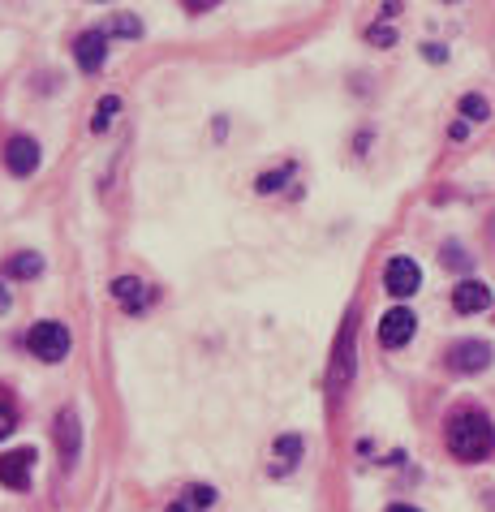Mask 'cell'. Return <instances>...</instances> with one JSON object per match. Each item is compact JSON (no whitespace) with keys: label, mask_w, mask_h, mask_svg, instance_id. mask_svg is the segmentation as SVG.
<instances>
[{"label":"cell","mask_w":495,"mask_h":512,"mask_svg":"<svg viewBox=\"0 0 495 512\" xmlns=\"http://www.w3.org/2000/svg\"><path fill=\"white\" fill-rule=\"evenodd\" d=\"M422 284V267L414 259H405V254H396V259L384 267V289L392 297H414Z\"/></svg>","instance_id":"5"},{"label":"cell","mask_w":495,"mask_h":512,"mask_svg":"<svg viewBox=\"0 0 495 512\" xmlns=\"http://www.w3.org/2000/svg\"><path fill=\"white\" fill-rule=\"evenodd\" d=\"M216 5H220V0H186L190 13H207V9H216Z\"/></svg>","instance_id":"22"},{"label":"cell","mask_w":495,"mask_h":512,"mask_svg":"<svg viewBox=\"0 0 495 512\" xmlns=\"http://www.w3.org/2000/svg\"><path fill=\"white\" fill-rule=\"evenodd\" d=\"M5 164H9V173L13 177H31L35 168H39V142L35 138H9V147H5Z\"/></svg>","instance_id":"9"},{"label":"cell","mask_w":495,"mask_h":512,"mask_svg":"<svg viewBox=\"0 0 495 512\" xmlns=\"http://www.w3.org/2000/svg\"><path fill=\"white\" fill-rule=\"evenodd\" d=\"M353 340H358V315L349 310L341 336H336V349H332V371H328L332 392H341L345 383L353 379V362H358V358H353V353H358V349H353Z\"/></svg>","instance_id":"2"},{"label":"cell","mask_w":495,"mask_h":512,"mask_svg":"<svg viewBox=\"0 0 495 512\" xmlns=\"http://www.w3.org/2000/svg\"><path fill=\"white\" fill-rule=\"evenodd\" d=\"M104 35L138 39V35H143V22H138V18H112V22H104Z\"/></svg>","instance_id":"17"},{"label":"cell","mask_w":495,"mask_h":512,"mask_svg":"<svg viewBox=\"0 0 495 512\" xmlns=\"http://www.w3.org/2000/svg\"><path fill=\"white\" fill-rule=\"evenodd\" d=\"M74 56H78L82 74H95V69H104V61H108V35H104V26H95V31L78 35Z\"/></svg>","instance_id":"7"},{"label":"cell","mask_w":495,"mask_h":512,"mask_svg":"<svg viewBox=\"0 0 495 512\" xmlns=\"http://www.w3.org/2000/svg\"><path fill=\"white\" fill-rule=\"evenodd\" d=\"M117 112H121V99H117V95H104V99H99V108H95V117H91V130L104 134Z\"/></svg>","instance_id":"15"},{"label":"cell","mask_w":495,"mask_h":512,"mask_svg":"<svg viewBox=\"0 0 495 512\" xmlns=\"http://www.w3.org/2000/svg\"><path fill=\"white\" fill-rule=\"evenodd\" d=\"M39 272H44V259H39V254H13L9 259V276H18V280H35Z\"/></svg>","instance_id":"14"},{"label":"cell","mask_w":495,"mask_h":512,"mask_svg":"<svg viewBox=\"0 0 495 512\" xmlns=\"http://www.w3.org/2000/svg\"><path fill=\"white\" fill-rule=\"evenodd\" d=\"M452 306H457L461 315H478V310L491 306V289L483 280H461L457 289H452Z\"/></svg>","instance_id":"12"},{"label":"cell","mask_w":495,"mask_h":512,"mask_svg":"<svg viewBox=\"0 0 495 512\" xmlns=\"http://www.w3.org/2000/svg\"><path fill=\"white\" fill-rule=\"evenodd\" d=\"M448 362H452V371H461V375L487 371V366H491V345H487V340H461V345H452Z\"/></svg>","instance_id":"8"},{"label":"cell","mask_w":495,"mask_h":512,"mask_svg":"<svg viewBox=\"0 0 495 512\" xmlns=\"http://www.w3.org/2000/svg\"><path fill=\"white\" fill-rule=\"evenodd\" d=\"M112 297H117L121 310H130V315H143L147 302H151V289L138 276H117V280H112Z\"/></svg>","instance_id":"11"},{"label":"cell","mask_w":495,"mask_h":512,"mask_svg":"<svg viewBox=\"0 0 495 512\" xmlns=\"http://www.w3.org/2000/svg\"><path fill=\"white\" fill-rule=\"evenodd\" d=\"M78 444H82L78 414H74V409H65V414L56 418V452H61V465H65V469H74V461H78Z\"/></svg>","instance_id":"10"},{"label":"cell","mask_w":495,"mask_h":512,"mask_svg":"<svg viewBox=\"0 0 495 512\" xmlns=\"http://www.w3.org/2000/svg\"><path fill=\"white\" fill-rule=\"evenodd\" d=\"M9 310V293H5V284H0V315Z\"/></svg>","instance_id":"24"},{"label":"cell","mask_w":495,"mask_h":512,"mask_svg":"<svg viewBox=\"0 0 495 512\" xmlns=\"http://www.w3.org/2000/svg\"><path fill=\"white\" fill-rule=\"evenodd\" d=\"M13 431V409L9 405H0V439H5Z\"/></svg>","instance_id":"21"},{"label":"cell","mask_w":495,"mask_h":512,"mask_svg":"<svg viewBox=\"0 0 495 512\" xmlns=\"http://www.w3.org/2000/svg\"><path fill=\"white\" fill-rule=\"evenodd\" d=\"M31 461H35L31 448L5 452V457H0V487H9V491H26V487H31Z\"/></svg>","instance_id":"6"},{"label":"cell","mask_w":495,"mask_h":512,"mask_svg":"<svg viewBox=\"0 0 495 512\" xmlns=\"http://www.w3.org/2000/svg\"><path fill=\"white\" fill-rule=\"evenodd\" d=\"M168 512H194V508H190L186 500H181V504H168Z\"/></svg>","instance_id":"25"},{"label":"cell","mask_w":495,"mask_h":512,"mask_svg":"<svg viewBox=\"0 0 495 512\" xmlns=\"http://www.w3.org/2000/svg\"><path fill=\"white\" fill-rule=\"evenodd\" d=\"M414 332H418V319H414V310H405V306H396V310H388V315L379 319V345H384V349L409 345Z\"/></svg>","instance_id":"4"},{"label":"cell","mask_w":495,"mask_h":512,"mask_svg":"<svg viewBox=\"0 0 495 512\" xmlns=\"http://www.w3.org/2000/svg\"><path fill=\"white\" fill-rule=\"evenodd\" d=\"M388 512H418V508H414V504H392Z\"/></svg>","instance_id":"26"},{"label":"cell","mask_w":495,"mask_h":512,"mask_svg":"<svg viewBox=\"0 0 495 512\" xmlns=\"http://www.w3.org/2000/svg\"><path fill=\"white\" fill-rule=\"evenodd\" d=\"M186 504H190L194 512L211 508V504H216V487H207V482H203V487H190V491H186Z\"/></svg>","instance_id":"19"},{"label":"cell","mask_w":495,"mask_h":512,"mask_svg":"<svg viewBox=\"0 0 495 512\" xmlns=\"http://www.w3.org/2000/svg\"><path fill=\"white\" fill-rule=\"evenodd\" d=\"M371 44H379V48H388V44H396V35L388 31V26H371Z\"/></svg>","instance_id":"20"},{"label":"cell","mask_w":495,"mask_h":512,"mask_svg":"<svg viewBox=\"0 0 495 512\" xmlns=\"http://www.w3.org/2000/svg\"><path fill=\"white\" fill-rule=\"evenodd\" d=\"M26 345H31V353L39 362H61L69 353V327L44 319V323H35L31 332H26Z\"/></svg>","instance_id":"3"},{"label":"cell","mask_w":495,"mask_h":512,"mask_svg":"<svg viewBox=\"0 0 495 512\" xmlns=\"http://www.w3.org/2000/svg\"><path fill=\"white\" fill-rule=\"evenodd\" d=\"M495 448V426L487 414H478V409H461V414H452L448 422V452L457 461H483L491 457Z\"/></svg>","instance_id":"1"},{"label":"cell","mask_w":495,"mask_h":512,"mask_svg":"<svg viewBox=\"0 0 495 512\" xmlns=\"http://www.w3.org/2000/svg\"><path fill=\"white\" fill-rule=\"evenodd\" d=\"M272 452H276V469H280V474H289V469L302 461V439H297V435H280Z\"/></svg>","instance_id":"13"},{"label":"cell","mask_w":495,"mask_h":512,"mask_svg":"<svg viewBox=\"0 0 495 512\" xmlns=\"http://www.w3.org/2000/svg\"><path fill=\"white\" fill-rule=\"evenodd\" d=\"M289 177H293V164L276 168V173H263V177H259V186H254V190H259V194H276V190H280V181H289Z\"/></svg>","instance_id":"18"},{"label":"cell","mask_w":495,"mask_h":512,"mask_svg":"<svg viewBox=\"0 0 495 512\" xmlns=\"http://www.w3.org/2000/svg\"><path fill=\"white\" fill-rule=\"evenodd\" d=\"M444 56H448V52H444L440 44H427V61H444Z\"/></svg>","instance_id":"23"},{"label":"cell","mask_w":495,"mask_h":512,"mask_svg":"<svg viewBox=\"0 0 495 512\" xmlns=\"http://www.w3.org/2000/svg\"><path fill=\"white\" fill-rule=\"evenodd\" d=\"M461 117H465V121H487V117H491L487 99H483V95H465V99H461Z\"/></svg>","instance_id":"16"}]
</instances>
